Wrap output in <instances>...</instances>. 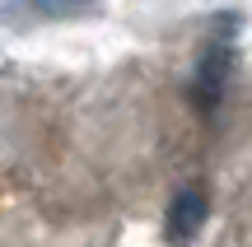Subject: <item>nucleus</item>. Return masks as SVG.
Wrapping results in <instances>:
<instances>
[{"instance_id":"1","label":"nucleus","mask_w":252,"mask_h":247,"mask_svg":"<svg viewBox=\"0 0 252 247\" xmlns=\"http://www.w3.org/2000/svg\"><path fill=\"white\" fill-rule=\"evenodd\" d=\"M234 24H238V19H220V28L210 33L206 52H201V61H196V75H191V98H196L201 112H215V103L224 98L229 65H234Z\"/></svg>"},{"instance_id":"2","label":"nucleus","mask_w":252,"mask_h":247,"mask_svg":"<svg viewBox=\"0 0 252 247\" xmlns=\"http://www.w3.org/2000/svg\"><path fill=\"white\" fill-rule=\"evenodd\" d=\"M206 224V192L201 187H182L168 205V220H163V233L168 243H191Z\"/></svg>"},{"instance_id":"3","label":"nucleus","mask_w":252,"mask_h":247,"mask_svg":"<svg viewBox=\"0 0 252 247\" xmlns=\"http://www.w3.org/2000/svg\"><path fill=\"white\" fill-rule=\"evenodd\" d=\"M14 5L33 9V14H75V9L94 5V0H14Z\"/></svg>"}]
</instances>
